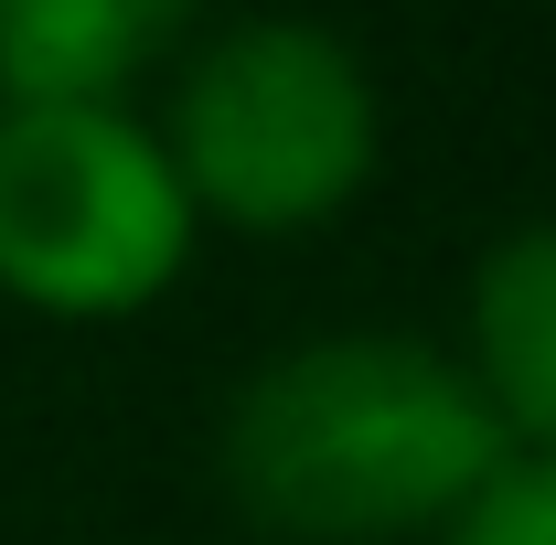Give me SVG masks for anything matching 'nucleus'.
I'll use <instances>...</instances> for the list:
<instances>
[{"label": "nucleus", "instance_id": "nucleus-1", "mask_svg": "<svg viewBox=\"0 0 556 545\" xmlns=\"http://www.w3.org/2000/svg\"><path fill=\"white\" fill-rule=\"evenodd\" d=\"M503 460L460 353L428 332H300L214 417V481L268 545H439Z\"/></svg>", "mask_w": 556, "mask_h": 545}, {"label": "nucleus", "instance_id": "nucleus-6", "mask_svg": "<svg viewBox=\"0 0 556 545\" xmlns=\"http://www.w3.org/2000/svg\"><path fill=\"white\" fill-rule=\"evenodd\" d=\"M439 545H556V460H503Z\"/></svg>", "mask_w": 556, "mask_h": 545}, {"label": "nucleus", "instance_id": "nucleus-3", "mask_svg": "<svg viewBox=\"0 0 556 545\" xmlns=\"http://www.w3.org/2000/svg\"><path fill=\"white\" fill-rule=\"evenodd\" d=\"M204 214L139 107L0 97V300L43 321H139L193 268Z\"/></svg>", "mask_w": 556, "mask_h": 545}, {"label": "nucleus", "instance_id": "nucleus-4", "mask_svg": "<svg viewBox=\"0 0 556 545\" xmlns=\"http://www.w3.org/2000/svg\"><path fill=\"white\" fill-rule=\"evenodd\" d=\"M460 375L514 460H556V214H514L460 289Z\"/></svg>", "mask_w": 556, "mask_h": 545}, {"label": "nucleus", "instance_id": "nucleus-2", "mask_svg": "<svg viewBox=\"0 0 556 545\" xmlns=\"http://www.w3.org/2000/svg\"><path fill=\"white\" fill-rule=\"evenodd\" d=\"M150 129H161L204 225L321 236L386 172V86L343 22L247 11V22L193 33Z\"/></svg>", "mask_w": 556, "mask_h": 545}, {"label": "nucleus", "instance_id": "nucleus-5", "mask_svg": "<svg viewBox=\"0 0 556 545\" xmlns=\"http://www.w3.org/2000/svg\"><path fill=\"white\" fill-rule=\"evenodd\" d=\"M204 0H0V97L11 107H129L150 65L193 43Z\"/></svg>", "mask_w": 556, "mask_h": 545}]
</instances>
